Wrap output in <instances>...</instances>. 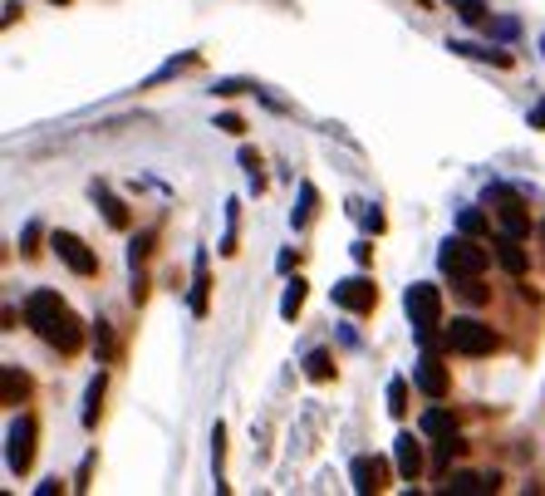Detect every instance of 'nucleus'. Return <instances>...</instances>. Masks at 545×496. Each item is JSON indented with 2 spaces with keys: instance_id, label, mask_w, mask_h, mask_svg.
<instances>
[{
  "instance_id": "26",
  "label": "nucleus",
  "mask_w": 545,
  "mask_h": 496,
  "mask_svg": "<svg viewBox=\"0 0 545 496\" xmlns=\"http://www.w3.org/2000/svg\"><path fill=\"white\" fill-rule=\"evenodd\" d=\"M15 389H30V383H25V373L5 369V403H10V398H15Z\"/></svg>"
},
{
  "instance_id": "13",
  "label": "nucleus",
  "mask_w": 545,
  "mask_h": 496,
  "mask_svg": "<svg viewBox=\"0 0 545 496\" xmlns=\"http://www.w3.org/2000/svg\"><path fill=\"white\" fill-rule=\"evenodd\" d=\"M491 246H496V261H501L506 271H511V275H526V251H520V236H506V232H501Z\"/></svg>"
},
{
  "instance_id": "29",
  "label": "nucleus",
  "mask_w": 545,
  "mask_h": 496,
  "mask_svg": "<svg viewBox=\"0 0 545 496\" xmlns=\"http://www.w3.org/2000/svg\"><path fill=\"white\" fill-rule=\"evenodd\" d=\"M540 236H545V226H540Z\"/></svg>"
},
{
  "instance_id": "16",
  "label": "nucleus",
  "mask_w": 545,
  "mask_h": 496,
  "mask_svg": "<svg viewBox=\"0 0 545 496\" xmlns=\"http://www.w3.org/2000/svg\"><path fill=\"white\" fill-rule=\"evenodd\" d=\"M94 197H99V207H104V216L114 226H128V212H124V202L114 197V192H104V187H94Z\"/></svg>"
},
{
  "instance_id": "18",
  "label": "nucleus",
  "mask_w": 545,
  "mask_h": 496,
  "mask_svg": "<svg viewBox=\"0 0 545 496\" xmlns=\"http://www.w3.org/2000/svg\"><path fill=\"white\" fill-rule=\"evenodd\" d=\"M314 202H320V192H314V187L305 183V187H300V207L290 212V222H295V226H310V216H314Z\"/></svg>"
},
{
  "instance_id": "17",
  "label": "nucleus",
  "mask_w": 545,
  "mask_h": 496,
  "mask_svg": "<svg viewBox=\"0 0 545 496\" xmlns=\"http://www.w3.org/2000/svg\"><path fill=\"white\" fill-rule=\"evenodd\" d=\"M305 373H310V379H314V383H324V379H334V359H330V354H324V349H314V354L305 359Z\"/></svg>"
},
{
  "instance_id": "23",
  "label": "nucleus",
  "mask_w": 545,
  "mask_h": 496,
  "mask_svg": "<svg viewBox=\"0 0 545 496\" xmlns=\"http://www.w3.org/2000/svg\"><path fill=\"white\" fill-rule=\"evenodd\" d=\"M403 408H408V383L393 379L389 383V413H403Z\"/></svg>"
},
{
  "instance_id": "21",
  "label": "nucleus",
  "mask_w": 545,
  "mask_h": 496,
  "mask_svg": "<svg viewBox=\"0 0 545 496\" xmlns=\"http://www.w3.org/2000/svg\"><path fill=\"white\" fill-rule=\"evenodd\" d=\"M192 310L207 314V256H197V290H192Z\"/></svg>"
},
{
  "instance_id": "3",
  "label": "nucleus",
  "mask_w": 545,
  "mask_h": 496,
  "mask_svg": "<svg viewBox=\"0 0 545 496\" xmlns=\"http://www.w3.org/2000/svg\"><path fill=\"white\" fill-rule=\"evenodd\" d=\"M403 310H408V320H413L418 340H428V334H432V330H438V324H442V295H438V285H428V281L408 285V295H403Z\"/></svg>"
},
{
  "instance_id": "1",
  "label": "nucleus",
  "mask_w": 545,
  "mask_h": 496,
  "mask_svg": "<svg viewBox=\"0 0 545 496\" xmlns=\"http://www.w3.org/2000/svg\"><path fill=\"white\" fill-rule=\"evenodd\" d=\"M25 324L40 334L45 344L64 349V354H74L79 340H84L74 314H69V305L59 300V290H30V295H25Z\"/></svg>"
},
{
  "instance_id": "11",
  "label": "nucleus",
  "mask_w": 545,
  "mask_h": 496,
  "mask_svg": "<svg viewBox=\"0 0 545 496\" xmlns=\"http://www.w3.org/2000/svg\"><path fill=\"white\" fill-rule=\"evenodd\" d=\"M496 487H501V477H496V471H457L452 477V496H491Z\"/></svg>"
},
{
  "instance_id": "8",
  "label": "nucleus",
  "mask_w": 545,
  "mask_h": 496,
  "mask_svg": "<svg viewBox=\"0 0 545 496\" xmlns=\"http://www.w3.org/2000/svg\"><path fill=\"white\" fill-rule=\"evenodd\" d=\"M491 197H496V216H501V232H506V236H526V232H530V216H526V207H520L516 192L496 187Z\"/></svg>"
},
{
  "instance_id": "10",
  "label": "nucleus",
  "mask_w": 545,
  "mask_h": 496,
  "mask_svg": "<svg viewBox=\"0 0 545 496\" xmlns=\"http://www.w3.org/2000/svg\"><path fill=\"white\" fill-rule=\"evenodd\" d=\"M413 383H418L428 398H447V373H442V364H438L432 354H422L418 364H413Z\"/></svg>"
},
{
  "instance_id": "14",
  "label": "nucleus",
  "mask_w": 545,
  "mask_h": 496,
  "mask_svg": "<svg viewBox=\"0 0 545 496\" xmlns=\"http://www.w3.org/2000/svg\"><path fill=\"white\" fill-rule=\"evenodd\" d=\"M422 432L438 438V442H447V438H457V418L447 413V408H428V413H422Z\"/></svg>"
},
{
  "instance_id": "2",
  "label": "nucleus",
  "mask_w": 545,
  "mask_h": 496,
  "mask_svg": "<svg viewBox=\"0 0 545 496\" xmlns=\"http://www.w3.org/2000/svg\"><path fill=\"white\" fill-rule=\"evenodd\" d=\"M438 265L452 281H477L487 271V246H477L471 236H447L442 251H438Z\"/></svg>"
},
{
  "instance_id": "15",
  "label": "nucleus",
  "mask_w": 545,
  "mask_h": 496,
  "mask_svg": "<svg viewBox=\"0 0 545 496\" xmlns=\"http://www.w3.org/2000/svg\"><path fill=\"white\" fill-rule=\"evenodd\" d=\"M452 50H457V55H471V59H491L496 69H506V64H511V55H506V50H481V45H467V40H457Z\"/></svg>"
},
{
  "instance_id": "6",
  "label": "nucleus",
  "mask_w": 545,
  "mask_h": 496,
  "mask_svg": "<svg viewBox=\"0 0 545 496\" xmlns=\"http://www.w3.org/2000/svg\"><path fill=\"white\" fill-rule=\"evenodd\" d=\"M50 246H54V256L64 261V265H69V271H74V275H94V271H99V261H94V251L84 246V241H79L74 232H54V236H50Z\"/></svg>"
},
{
  "instance_id": "4",
  "label": "nucleus",
  "mask_w": 545,
  "mask_h": 496,
  "mask_svg": "<svg viewBox=\"0 0 545 496\" xmlns=\"http://www.w3.org/2000/svg\"><path fill=\"white\" fill-rule=\"evenodd\" d=\"M447 349H457V354H467V359H481V354H491L496 349V334H491V324H481V320H452L447 324Z\"/></svg>"
},
{
  "instance_id": "9",
  "label": "nucleus",
  "mask_w": 545,
  "mask_h": 496,
  "mask_svg": "<svg viewBox=\"0 0 545 496\" xmlns=\"http://www.w3.org/2000/svg\"><path fill=\"white\" fill-rule=\"evenodd\" d=\"M349 481H354V491L359 496H369V491H379L383 487V462L379 457H354V462H349Z\"/></svg>"
},
{
  "instance_id": "5",
  "label": "nucleus",
  "mask_w": 545,
  "mask_h": 496,
  "mask_svg": "<svg viewBox=\"0 0 545 496\" xmlns=\"http://www.w3.org/2000/svg\"><path fill=\"white\" fill-rule=\"evenodd\" d=\"M5 462L10 471H30L35 462V418H10V432H5Z\"/></svg>"
},
{
  "instance_id": "20",
  "label": "nucleus",
  "mask_w": 545,
  "mask_h": 496,
  "mask_svg": "<svg viewBox=\"0 0 545 496\" xmlns=\"http://www.w3.org/2000/svg\"><path fill=\"white\" fill-rule=\"evenodd\" d=\"M300 305H305V281H290L285 285V300H281V314H285V320H295Z\"/></svg>"
},
{
  "instance_id": "7",
  "label": "nucleus",
  "mask_w": 545,
  "mask_h": 496,
  "mask_svg": "<svg viewBox=\"0 0 545 496\" xmlns=\"http://www.w3.org/2000/svg\"><path fill=\"white\" fill-rule=\"evenodd\" d=\"M373 300H379V290H373V281H363V275H354V281H339V285H334V305H339V310L363 314V310H373Z\"/></svg>"
},
{
  "instance_id": "27",
  "label": "nucleus",
  "mask_w": 545,
  "mask_h": 496,
  "mask_svg": "<svg viewBox=\"0 0 545 496\" xmlns=\"http://www.w3.org/2000/svg\"><path fill=\"white\" fill-rule=\"evenodd\" d=\"M216 128H226V133H241V118H236V114H222V124H216Z\"/></svg>"
},
{
  "instance_id": "19",
  "label": "nucleus",
  "mask_w": 545,
  "mask_h": 496,
  "mask_svg": "<svg viewBox=\"0 0 545 496\" xmlns=\"http://www.w3.org/2000/svg\"><path fill=\"white\" fill-rule=\"evenodd\" d=\"M99 398H104V373L89 379V393H84V422H89V428L99 422Z\"/></svg>"
},
{
  "instance_id": "25",
  "label": "nucleus",
  "mask_w": 545,
  "mask_h": 496,
  "mask_svg": "<svg viewBox=\"0 0 545 496\" xmlns=\"http://www.w3.org/2000/svg\"><path fill=\"white\" fill-rule=\"evenodd\" d=\"M94 349H99V359H108V354H114V340H108V324H104V320L94 324Z\"/></svg>"
},
{
  "instance_id": "24",
  "label": "nucleus",
  "mask_w": 545,
  "mask_h": 496,
  "mask_svg": "<svg viewBox=\"0 0 545 496\" xmlns=\"http://www.w3.org/2000/svg\"><path fill=\"white\" fill-rule=\"evenodd\" d=\"M462 232H467V236H487V222H481V212H471V207L462 212Z\"/></svg>"
},
{
  "instance_id": "12",
  "label": "nucleus",
  "mask_w": 545,
  "mask_h": 496,
  "mask_svg": "<svg viewBox=\"0 0 545 496\" xmlns=\"http://www.w3.org/2000/svg\"><path fill=\"white\" fill-rule=\"evenodd\" d=\"M393 462H398V477L403 481H413L422 471V447L413 442V432H403V438L393 442Z\"/></svg>"
},
{
  "instance_id": "28",
  "label": "nucleus",
  "mask_w": 545,
  "mask_h": 496,
  "mask_svg": "<svg viewBox=\"0 0 545 496\" xmlns=\"http://www.w3.org/2000/svg\"><path fill=\"white\" fill-rule=\"evenodd\" d=\"M530 128H545V104L536 108V114H530Z\"/></svg>"
},
{
  "instance_id": "22",
  "label": "nucleus",
  "mask_w": 545,
  "mask_h": 496,
  "mask_svg": "<svg viewBox=\"0 0 545 496\" xmlns=\"http://www.w3.org/2000/svg\"><path fill=\"white\" fill-rule=\"evenodd\" d=\"M457 15H462L467 25H487V10H481V0H457Z\"/></svg>"
}]
</instances>
